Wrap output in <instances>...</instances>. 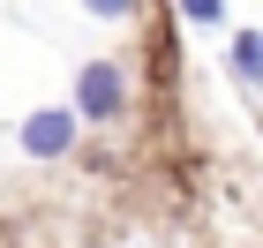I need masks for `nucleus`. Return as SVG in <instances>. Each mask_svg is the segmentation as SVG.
<instances>
[{"label": "nucleus", "instance_id": "obj_2", "mask_svg": "<svg viewBox=\"0 0 263 248\" xmlns=\"http://www.w3.org/2000/svg\"><path fill=\"white\" fill-rule=\"evenodd\" d=\"M76 105H45V113H30V121H23V150H30V158H68V150H76Z\"/></svg>", "mask_w": 263, "mask_h": 248}, {"label": "nucleus", "instance_id": "obj_1", "mask_svg": "<svg viewBox=\"0 0 263 248\" xmlns=\"http://www.w3.org/2000/svg\"><path fill=\"white\" fill-rule=\"evenodd\" d=\"M76 113H83V121H121V113H128V75H121V68H113V61H90V68H76Z\"/></svg>", "mask_w": 263, "mask_h": 248}, {"label": "nucleus", "instance_id": "obj_4", "mask_svg": "<svg viewBox=\"0 0 263 248\" xmlns=\"http://www.w3.org/2000/svg\"><path fill=\"white\" fill-rule=\"evenodd\" d=\"M181 15H188V23H218L226 0H181Z\"/></svg>", "mask_w": 263, "mask_h": 248}, {"label": "nucleus", "instance_id": "obj_5", "mask_svg": "<svg viewBox=\"0 0 263 248\" xmlns=\"http://www.w3.org/2000/svg\"><path fill=\"white\" fill-rule=\"evenodd\" d=\"M83 8H90V15H105V23H121L128 8H136V0H83Z\"/></svg>", "mask_w": 263, "mask_h": 248}, {"label": "nucleus", "instance_id": "obj_3", "mask_svg": "<svg viewBox=\"0 0 263 248\" xmlns=\"http://www.w3.org/2000/svg\"><path fill=\"white\" fill-rule=\"evenodd\" d=\"M233 68L248 83H263V30H233Z\"/></svg>", "mask_w": 263, "mask_h": 248}]
</instances>
